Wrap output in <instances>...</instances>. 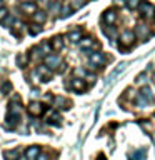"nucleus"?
Wrapping results in <instances>:
<instances>
[{
    "mask_svg": "<svg viewBox=\"0 0 155 160\" xmlns=\"http://www.w3.org/2000/svg\"><path fill=\"white\" fill-rule=\"evenodd\" d=\"M115 20H117V13H115L113 10H107V12L103 13V22L107 25H113Z\"/></svg>",
    "mask_w": 155,
    "mask_h": 160,
    "instance_id": "obj_16",
    "label": "nucleus"
},
{
    "mask_svg": "<svg viewBox=\"0 0 155 160\" xmlns=\"http://www.w3.org/2000/svg\"><path fill=\"white\" fill-rule=\"evenodd\" d=\"M0 88H2V93H8L10 90H12V83H10V82H3V85Z\"/></svg>",
    "mask_w": 155,
    "mask_h": 160,
    "instance_id": "obj_27",
    "label": "nucleus"
},
{
    "mask_svg": "<svg viewBox=\"0 0 155 160\" xmlns=\"http://www.w3.org/2000/svg\"><path fill=\"white\" fill-rule=\"evenodd\" d=\"M135 33H137V35H138V37L142 38V40H145V38H147L148 35H150V30H148L147 25L138 23V25H137V28H135Z\"/></svg>",
    "mask_w": 155,
    "mask_h": 160,
    "instance_id": "obj_9",
    "label": "nucleus"
},
{
    "mask_svg": "<svg viewBox=\"0 0 155 160\" xmlns=\"http://www.w3.org/2000/svg\"><path fill=\"white\" fill-rule=\"evenodd\" d=\"M25 155H27L28 160H35L40 155V147L38 145H32V147L27 148V152H25Z\"/></svg>",
    "mask_w": 155,
    "mask_h": 160,
    "instance_id": "obj_10",
    "label": "nucleus"
},
{
    "mask_svg": "<svg viewBox=\"0 0 155 160\" xmlns=\"http://www.w3.org/2000/svg\"><path fill=\"white\" fill-rule=\"evenodd\" d=\"M88 62H90V65H92V68L102 67V65L105 63V57H103V53H100V52H93V53H90Z\"/></svg>",
    "mask_w": 155,
    "mask_h": 160,
    "instance_id": "obj_5",
    "label": "nucleus"
},
{
    "mask_svg": "<svg viewBox=\"0 0 155 160\" xmlns=\"http://www.w3.org/2000/svg\"><path fill=\"white\" fill-rule=\"evenodd\" d=\"M23 62H25V57H23V55H20V57H18V63L23 65Z\"/></svg>",
    "mask_w": 155,
    "mask_h": 160,
    "instance_id": "obj_33",
    "label": "nucleus"
},
{
    "mask_svg": "<svg viewBox=\"0 0 155 160\" xmlns=\"http://www.w3.org/2000/svg\"><path fill=\"white\" fill-rule=\"evenodd\" d=\"M53 105H55L57 108L67 110V108L70 107V102H68V100L65 98V97H60V95H58V97H55V98H53Z\"/></svg>",
    "mask_w": 155,
    "mask_h": 160,
    "instance_id": "obj_8",
    "label": "nucleus"
},
{
    "mask_svg": "<svg viewBox=\"0 0 155 160\" xmlns=\"http://www.w3.org/2000/svg\"><path fill=\"white\" fill-rule=\"evenodd\" d=\"M133 42H135V33L133 32H128V30L122 32V35H120V47L122 48L132 47Z\"/></svg>",
    "mask_w": 155,
    "mask_h": 160,
    "instance_id": "obj_2",
    "label": "nucleus"
},
{
    "mask_svg": "<svg viewBox=\"0 0 155 160\" xmlns=\"http://www.w3.org/2000/svg\"><path fill=\"white\" fill-rule=\"evenodd\" d=\"M127 3H128L130 8H137L140 5V0H127Z\"/></svg>",
    "mask_w": 155,
    "mask_h": 160,
    "instance_id": "obj_28",
    "label": "nucleus"
},
{
    "mask_svg": "<svg viewBox=\"0 0 155 160\" xmlns=\"http://www.w3.org/2000/svg\"><path fill=\"white\" fill-rule=\"evenodd\" d=\"M147 100H145L143 97H142V95H140L138 93V97H137V107H140V108H145V107H147Z\"/></svg>",
    "mask_w": 155,
    "mask_h": 160,
    "instance_id": "obj_24",
    "label": "nucleus"
},
{
    "mask_svg": "<svg viewBox=\"0 0 155 160\" xmlns=\"http://www.w3.org/2000/svg\"><path fill=\"white\" fill-rule=\"evenodd\" d=\"M60 13H62V17H63V18H65V17H68V15L72 13V7H68V5H63V8H62V12H60Z\"/></svg>",
    "mask_w": 155,
    "mask_h": 160,
    "instance_id": "obj_26",
    "label": "nucleus"
},
{
    "mask_svg": "<svg viewBox=\"0 0 155 160\" xmlns=\"http://www.w3.org/2000/svg\"><path fill=\"white\" fill-rule=\"evenodd\" d=\"M32 17H33V22L37 23V25H40V23H43V22H45L47 15H45V12H38V10H37V12H35Z\"/></svg>",
    "mask_w": 155,
    "mask_h": 160,
    "instance_id": "obj_19",
    "label": "nucleus"
},
{
    "mask_svg": "<svg viewBox=\"0 0 155 160\" xmlns=\"http://www.w3.org/2000/svg\"><path fill=\"white\" fill-rule=\"evenodd\" d=\"M113 2L117 3V5H123V3H125V0H113Z\"/></svg>",
    "mask_w": 155,
    "mask_h": 160,
    "instance_id": "obj_34",
    "label": "nucleus"
},
{
    "mask_svg": "<svg viewBox=\"0 0 155 160\" xmlns=\"http://www.w3.org/2000/svg\"><path fill=\"white\" fill-rule=\"evenodd\" d=\"M145 155H147V152H145V150H137L135 153L130 155L128 160H145Z\"/></svg>",
    "mask_w": 155,
    "mask_h": 160,
    "instance_id": "obj_21",
    "label": "nucleus"
},
{
    "mask_svg": "<svg viewBox=\"0 0 155 160\" xmlns=\"http://www.w3.org/2000/svg\"><path fill=\"white\" fill-rule=\"evenodd\" d=\"M3 7V0H0V8H2Z\"/></svg>",
    "mask_w": 155,
    "mask_h": 160,
    "instance_id": "obj_35",
    "label": "nucleus"
},
{
    "mask_svg": "<svg viewBox=\"0 0 155 160\" xmlns=\"http://www.w3.org/2000/svg\"><path fill=\"white\" fill-rule=\"evenodd\" d=\"M28 113L30 115H33V117H40V115L43 113V105L40 103V102H30L28 103Z\"/></svg>",
    "mask_w": 155,
    "mask_h": 160,
    "instance_id": "obj_6",
    "label": "nucleus"
},
{
    "mask_svg": "<svg viewBox=\"0 0 155 160\" xmlns=\"http://www.w3.org/2000/svg\"><path fill=\"white\" fill-rule=\"evenodd\" d=\"M138 8H140V13H142L145 18H153L155 17V7H153L152 3L142 2V3L138 5Z\"/></svg>",
    "mask_w": 155,
    "mask_h": 160,
    "instance_id": "obj_3",
    "label": "nucleus"
},
{
    "mask_svg": "<svg viewBox=\"0 0 155 160\" xmlns=\"http://www.w3.org/2000/svg\"><path fill=\"white\" fill-rule=\"evenodd\" d=\"M40 32H42V27H40V25L33 23L32 27H30V33H32V35H37V33H40Z\"/></svg>",
    "mask_w": 155,
    "mask_h": 160,
    "instance_id": "obj_25",
    "label": "nucleus"
},
{
    "mask_svg": "<svg viewBox=\"0 0 155 160\" xmlns=\"http://www.w3.org/2000/svg\"><path fill=\"white\" fill-rule=\"evenodd\" d=\"M140 95H142V97L145 98V100H147V102L150 103V102H152V100H153V95H152V90H150L148 87H143L142 88V92H140Z\"/></svg>",
    "mask_w": 155,
    "mask_h": 160,
    "instance_id": "obj_20",
    "label": "nucleus"
},
{
    "mask_svg": "<svg viewBox=\"0 0 155 160\" xmlns=\"http://www.w3.org/2000/svg\"><path fill=\"white\" fill-rule=\"evenodd\" d=\"M60 120H62V117L55 112V110H48V115H47V122L52 123V125H60Z\"/></svg>",
    "mask_w": 155,
    "mask_h": 160,
    "instance_id": "obj_11",
    "label": "nucleus"
},
{
    "mask_svg": "<svg viewBox=\"0 0 155 160\" xmlns=\"http://www.w3.org/2000/svg\"><path fill=\"white\" fill-rule=\"evenodd\" d=\"M67 38L72 43H80V40H82V30H72V32H68Z\"/></svg>",
    "mask_w": 155,
    "mask_h": 160,
    "instance_id": "obj_14",
    "label": "nucleus"
},
{
    "mask_svg": "<svg viewBox=\"0 0 155 160\" xmlns=\"http://www.w3.org/2000/svg\"><path fill=\"white\" fill-rule=\"evenodd\" d=\"M123 68H125V63H120V65H118V68H117V70H113V72L110 73V77H108L107 82H108V83H110V82H113V78H117V77H118V73L122 72Z\"/></svg>",
    "mask_w": 155,
    "mask_h": 160,
    "instance_id": "obj_22",
    "label": "nucleus"
},
{
    "mask_svg": "<svg viewBox=\"0 0 155 160\" xmlns=\"http://www.w3.org/2000/svg\"><path fill=\"white\" fill-rule=\"evenodd\" d=\"M18 122H20V115L18 113H13V112H10L8 110V113L5 115V127L7 128H15L18 125Z\"/></svg>",
    "mask_w": 155,
    "mask_h": 160,
    "instance_id": "obj_4",
    "label": "nucleus"
},
{
    "mask_svg": "<svg viewBox=\"0 0 155 160\" xmlns=\"http://www.w3.org/2000/svg\"><path fill=\"white\" fill-rule=\"evenodd\" d=\"M23 2H28V0H23Z\"/></svg>",
    "mask_w": 155,
    "mask_h": 160,
    "instance_id": "obj_36",
    "label": "nucleus"
},
{
    "mask_svg": "<svg viewBox=\"0 0 155 160\" xmlns=\"http://www.w3.org/2000/svg\"><path fill=\"white\" fill-rule=\"evenodd\" d=\"M83 5H85V0H72V2H70L72 10H78V8H82Z\"/></svg>",
    "mask_w": 155,
    "mask_h": 160,
    "instance_id": "obj_23",
    "label": "nucleus"
},
{
    "mask_svg": "<svg viewBox=\"0 0 155 160\" xmlns=\"http://www.w3.org/2000/svg\"><path fill=\"white\" fill-rule=\"evenodd\" d=\"M32 78H33V82H40V80H42V78L38 77L37 72H32Z\"/></svg>",
    "mask_w": 155,
    "mask_h": 160,
    "instance_id": "obj_30",
    "label": "nucleus"
},
{
    "mask_svg": "<svg viewBox=\"0 0 155 160\" xmlns=\"http://www.w3.org/2000/svg\"><path fill=\"white\" fill-rule=\"evenodd\" d=\"M35 72L38 73V77L42 78V82H47V80H48L50 77H52V70H48L47 67H45V65H43V67L40 65V67H38L37 70H35Z\"/></svg>",
    "mask_w": 155,
    "mask_h": 160,
    "instance_id": "obj_7",
    "label": "nucleus"
},
{
    "mask_svg": "<svg viewBox=\"0 0 155 160\" xmlns=\"http://www.w3.org/2000/svg\"><path fill=\"white\" fill-rule=\"evenodd\" d=\"M43 65L47 67L48 70H55V68H60V65H62V60H60V57L58 55H55V53H52V55H45V58H43Z\"/></svg>",
    "mask_w": 155,
    "mask_h": 160,
    "instance_id": "obj_1",
    "label": "nucleus"
},
{
    "mask_svg": "<svg viewBox=\"0 0 155 160\" xmlns=\"http://www.w3.org/2000/svg\"><path fill=\"white\" fill-rule=\"evenodd\" d=\"M70 85H72V88L75 90V92H83V90L87 88V85H85V82L82 78H73Z\"/></svg>",
    "mask_w": 155,
    "mask_h": 160,
    "instance_id": "obj_15",
    "label": "nucleus"
},
{
    "mask_svg": "<svg viewBox=\"0 0 155 160\" xmlns=\"http://www.w3.org/2000/svg\"><path fill=\"white\" fill-rule=\"evenodd\" d=\"M3 158L5 160H18L20 158V152L17 148H15V150H5V152H3Z\"/></svg>",
    "mask_w": 155,
    "mask_h": 160,
    "instance_id": "obj_17",
    "label": "nucleus"
},
{
    "mask_svg": "<svg viewBox=\"0 0 155 160\" xmlns=\"http://www.w3.org/2000/svg\"><path fill=\"white\" fill-rule=\"evenodd\" d=\"M37 160H48V155H45V153H40L38 157H37Z\"/></svg>",
    "mask_w": 155,
    "mask_h": 160,
    "instance_id": "obj_31",
    "label": "nucleus"
},
{
    "mask_svg": "<svg viewBox=\"0 0 155 160\" xmlns=\"http://www.w3.org/2000/svg\"><path fill=\"white\" fill-rule=\"evenodd\" d=\"M52 2H53V0H42V3L45 5V7H50V5H52Z\"/></svg>",
    "mask_w": 155,
    "mask_h": 160,
    "instance_id": "obj_32",
    "label": "nucleus"
},
{
    "mask_svg": "<svg viewBox=\"0 0 155 160\" xmlns=\"http://www.w3.org/2000/svg\"><path fill=\"white\" fill-rule=\"evenodd\" d=\"M20 8H22V12L30 13V15H33L35 12H37V5H35L33 2H23L22 5H20Z\"/></svg>",
    "mask_w": 155,
    "mask_h": 160,
    "instance_id": "obj_12",
    "label": "nucleus"
},
{
    "mask_svg": "<svg viewBox=\"0 0 155 160\" xmlns=\"http://www.w3.org/2000/svg\"><path fill=\"white\" fill-rule=\"evenodd\" d=\"M7 15H8V12H7V8H5V7H2V8H0V20L7 18Z\"/></svg>",
    "mask_w": 155,
    "mask_h": 160,
    "instance_id": "obj_29",
    "label": "nucleus"
},
{
    "mask_svg": "<svg viewBox=\"0 0 155 160\" xmlns=\"http://www.w3.org/2000/svg\"><path fill=\"white\" fill-rule=\"evenodd\" d=\"M80 47H82L83 50H90V48H97L98 47V43H95L93 42V38H82L80 40Z\"/></svg>",
    "mask_w": 155,
    "mask_h": 160,
    "instance_id": "obj_13",
    "label": "nucleus"
},
{
    "mask_svg": "<svg viewBox=\"0 0 155 160\" xmlns=\"http://www.w3.org/2000/svg\"><path fill=\"white\" fill-rule=\"evenodd\" d=\"M50 47H52L53 50H62V48H63V40H62V37H53L52 42H50Z\"/></svg>",
    "mask_w": 155,
    "mask_h": 160,
    "instance_id": "obj_18",
    "label": "nucleus"
}]
</instances>
